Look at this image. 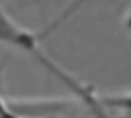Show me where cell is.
<instances>
[{"instance_id": "cell-1", "label": "cell", "mask_w": 131, "mask_h": 118, "mask_svg": "<svg viewBox=\"0 0 131 118\" xmlns=\"http://www.w3.org/2000/svg\"><path fill=\"white\" fill-rule=\"evenodd\" d=\"M3 118H12V117H3Z\"/></svg>"}]
</instances>
